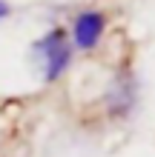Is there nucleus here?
I'll return each mask as SVG.
<instances>
[{"mask_svg": "<svg viewBox=\"0 0 155 157\" xmlns=\"http://www.w3.org/2000/svg\"><path fill=\"white\" fill-rule=\"evenodd\" d=\"M35 54L40 60V69H43V80L46 83H55L63 71H66L69 60H72V43L66 37L63 29H52L49 34L35 43Z\"/></svg>", "mask_w": 155, "mask_h": 157, "instance_id": "nucleus-1", "label": "nucleus"}, {"mask_svg": "<svg viewBox=\"0 0 155 157\" xmlns=\"http://www.w3.org/2000/svg\"><path fill=\"white\" fill-rule=\"evenodd\" d=\"M104 29H106V17L101 12H80L75 17V26H72V37H75L78 49H95L104 37Z\"/></svg>", "mask_w": 155, "mask_h": 157, "instance_id": "nucleus-2", "label": "nucleus"}, {"mask_svg": "<svg viewBox=\"0 0 155 157\" xmlns=\"http://www.w3.org/2000/svg\"><path fill=\"white\" fill-rule=\"evenodd\" d=\"M132 103H135L132 77H129V71H118L112 86H109V91H106V109H109L112 117H124V114H129Z\"/></svg>", "mask_w": 155, "mask_h": 157, "instance_id": "nucleus-3", "label": "nucleus"}, {"mask_svg": "<svg viewBox=\"0 0 155 157\" xmlns=\"http://www.w3.org/2000/svg\"><path fill=\"white\" fill-rule=\"evenodd\" d=\"M6 12H9V9H6V3H0V17H3Z\"/></svg>", "mask_w": 155, "mask_h": 157, "instance_id": "nucleus-4", "label": "nucleus"}]
</instances>
